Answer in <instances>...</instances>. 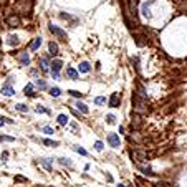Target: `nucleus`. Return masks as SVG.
<instances>
[{
  "label": "nucleus",
  "mask_w": 187,
  "mask_h": 187,
  "mask_svg": "<svg viewBox=\"0 0 187 187\" xmlns=\"http://www.w3.org/2000/svg\"><path fill=\"white\" fill-rule=\"evenodd\" d=\"M146 98L148 96H142V94H139L137 91L133 93L131 101H133V111L136 113V114H146V113H148V101H146Z\"/></svg>",
  "instance_id": "obj_1"
},
{
  "label": "nucleus",
  "mask_w": 187,
  "mask_h": 187,
  "mask_svg": "<svg viewBox=\"0 0 187 187\" xmlns=\"http://www.w3.org/2000/svg\"><path fill=\"white\" fill-rule=\"evenodd\" d=\"M48 30H50L51 35H55L58 40H61V42H66V40H68V35H66L65 30H61L60 27L53 25V23H50V25H48Z\"/></svg>",
  "instance_id": "obj_2"
},
{
  "label": "nucleus",
  "mask_w": 187,
  "mask_h": 187,
  "mask_svg": "<svg viewBox=\"0 0 187 187\" xmlns=\"http://www.w3.org/2000/svg\"><path fill=\"white\" fill-rule=\"evenodd\" d=\"M137 4H139L137 0H128V12H124V13H129L133 20L137 18Z\"/></svg>",
  "instance_id": "obj_3"
},
{
  "label": "nucleus",
  "mask_w": 187,
  "mask_h": 187,
  "mask_svg": "<svg viewBox=\"0 0 187 187\" xmlns=\"http://www.w3.org/2000/svg\"><path fill=\"white\" fill-rule=\"evenodd\" d=\"M129 154H131V159H134L136 162H146L148 161V154H146L144 151H137V149L133 151V149H131Z\"/></svg>",
  "instance_id": "obj_4"
},
{
  "label": "nucleus",
  "mask_w": 187,
  "mask_h": 187,
  "mask_svg": "<svg viewBox=\"0 0 187 187\" xmlns=\"http://www.w3.org/2000/svg\"><path fill=\"white\" fill-rule=\"evenodd\" d=\"M156 4V0H148L146 4H142V7H141V13L144 15L146 18H151V7Z\"/></svg>",
  "instance_id": "obj_5"
},
{
  "label": "nucleus",
  "mask_w": 187,
  "mask_h": 187,
  "mask_svg": "<svg viewBox=\"0 0 187 187\" xmlns=\"http://www.w3.org/2000/svg\"><path fill=\"white\" fill-rule=\"evenodd\" d=\"M7 25L12 27V28H18L22 25V20H20L18 15H10V17H7Z\"/></svg>",
  "instance_id": "obj_6"
},
{
  "label": "nucleus",
  "mask_w": 187,
  "mask_h": 187,
  "mask_svg": "<svg viewBox=\"0 0 187 187\" xmlns=\"http://www.w3.org/2000/svg\"><path fill=\"white\" fill-rule=\"evenodd\" d=\"M48 66H50V56H42L38 58V68L42 70L43 73H48Z\"/></svg>",
  "instance_id": "obj_7"
},
{
  "label": "nucleus",
  "mask_w": 187,
  "mask_h": 187,
  "mask_svg": "<svg viewBox=\"0 0 187 187\" xmlns=\"http://www.w3.org/2000/svg\"><path fill=\"white\" fill-rule=\"evenodd\" d=\"M106 139H108V142H109V146H111V148H119V146H121V141H119V136H118L116 133H109Z\"/></svg>",
  "instance_id": "obj_8"
},
{
  "label": "nucleus",
  "mask_w": 187,
  "mask_h": 187,
  "mask_svg": "<svg viewBox=\"0 0 187 187\" xmlns=\"http://www.w3.org/2000/svg\"><path fill=\"white\" fill-rule=\"evenodd\" d=\"M119 103H121V94H119V93H113V94H111V98L108 99L109 108H118Z\"/></svg>",
  "instance_id": "obj_9"
},
{
  "label": "nucleus",
  "mask_w": 187,
  "mask_h": 187,
  "mask_svg": "<svg viewBox=\"0 0 187 187\" xmlns=\"http://www.w3.org/2000/svg\"><path fill=\"white\" fill-rule=\"evenodd\" d=\"M17 58H18V61H20L23 66H28L30 65V56H28L27 51H20V53H17Z\"/></svg>",
  "instance_id": "obj_10"
},
{
  "label": "nucleus",
  "mask_w": 187,
  "mask_h": 187,
  "mask_svg": "<svg viewBox=\"0 0 187 187\" xmlns=\"http://www.w3.org/2000/svg\"><path fill=\"white\" fill-rule=\"evenodd\" d=\"M65 76H66V78H70V79H75V81L79 78L78 71H76L75 68H71V66H68V68H66V71H65Z\"/></svg>",
  "instance_id": "obj_11"
},
{
  "label": "nucleus",
  "mask_w": 187,
  "mask_h": 187,
  "mask_svg": "<svg viewBox=\"0 0 187 187\" xmlns=\"http://www.w3.org/2000/svg\"><path fill=\"white\" fill-rule=\"evenodd\" d=\"M50 66H51V71H58V73H60V70L63 68V61H61L60 58H55V60L50 63Z\"/></svg>",
  "instance_id": "obj_12"
},
{
  "label": "nucleus",
  "mask_w": 187,
  "mask_h": 187,
  "mask_svg": "<svg viewBox=\"0 0 187 187\" xmlns=\"http://www.w3.org/2000/svg\"><path fill=\"white\" fill-rule=\"evenodd\" d=\"M23 93H25V96H32V98L36 96V93H35V90H33V85H32V83H28V85L23 88Z\"/></svg>",
  "instance_id": "obj_13"
},
{
  "label": "nucleus",
  "mask_w": 187,
  "mask_h": 187,
  "mask_svg": "<svg viewBox=\"0 0 187 187\" xmlns=\"http://www.w3.org/2000/svg\"><path fill=\"white\" fill-rule=\"evenodd\" d=\"M0 93L4 94V96H13V94H15V90H13L12 86H8V85H4Z\"/></svg>",
  "instance_id": "obj_14"
},
{
  "label": "nucleus",
  "mask_w": 187,
  "mask_h": 187,
  "mask_svg": "<svg viewBox=\"0 0 187 187\" xmlns=\"http://www.w3.org/2000/svg\"><path fill=\"white\" fill-rule=\"evenodd\" d=\"M133 36H134V38H136V45H139V47H142V45H146V42H144V40H148V38H146V36H144V35H139V33H137V32H134V33H133Z\"/></svg>",
  "instance_id": "obj_15"
},
{
  "label": "nucleus",
  "mask_w": 187,
  "mask_h": 187,
  "mask_svg": "<svg viewBox=\"0 0 187 187\" xmlns=\"http://www.w3.org/2000/svg\"><path fill=\"white\" fill-rule=\"evenodd\" d=\"M7 43L10 45V47H17V45L20 43V40H18V36H17V35H8Z\"/></svg>",
  "instance_id": "obj_16"
},
{
  "label": "nucleus",
  "mask_w": 187,
  "mask_h": 187,
  "mask_svg": "<svg viewBox=\"0 0 187 187\" xmlns=\"http://www.w3.org/2000/svg\"><path fill=\"white\" fill-rule=\"evenodd\" d=\"M40 47H42V38H40V36H38V38H35L32 43H30V50H32V51H36Z\"/></svg>",
  "instance_id": "obj_17"
},
{
  "label": "nucleus",
  "mask_w": 187,
  "mask_h": 187,
  "mask_svg": "<svg viewBox=\"0 0 187 187\" xmlns=\"http://www.w3.org/2000/svg\"><path fill=\"white\" fill-rule=\"evenodd\" d=\"M90 71H91V65L88 63V61L79 63V73H90Z\"/></svg>",
  "instance_id": "obj_18"
},
{
  "label": "nucleus",
  "mask_w": 187,
  "mask_h": 187,
  "mask_svg": "<svg viewBox=\"0 0 187 187\" xmlns=\"http://www.w3.org/2000/svg\"><path fill=\"white\" fill-rule=\"evenodd\" d=\"M75 106H76V109H78V111L83 113V114H88V111H90V109H88V106L85 105V103H81V101H78Z\"/></svg>",
  "instance_id": "obj_19"
},
{
  "label": "nucleus",
  "mask_w": 187,
  "mask_h": 187,
  "mask_svg": "<svg viewBox=\"0 0 187 187\" xmlns=\"http://www.w3.org/2000/svg\"><path fill=\"white\" fill-rule=\"evenodd\" d=\"M40 164L43 165L47 171H51V169H53V164H51L50 159H45V157H43V159H40Z\"/></svg>",
  "instance_id": "obj_20"
},
{
  "label": "nucleus",
  "mask_w": 187,
  "mask_h": 187,
  "mask_svg": "<svg viewBox=\"0 0 187 187\" xmlns=\"http://www.w3.org/2000/svg\"><path fill=\"white\" fill-rule=\"evenodd\" d=\"M139 171L144 174V176H149V177H152V176H154L152 169H151V167H146V165H139Z\"/></svg>",
  "instance_id": "obj_21"
},
{
  "label": "nucleus",
  "mask_w": 187,
  "mask_h": 187,
  "mask_svg": "<svg viewBox=\"0 0 187 187\" xmlns=\"http://www.w3.org/2000/svg\"><path fill=\"white\" fill-rule=\"evenodd\" d=\"M35 86L36 88H38V90H47V81H45V79H42V78H38V79H36V81H35Z\"/></svg>",
  "instance_id": "obj_22"
},
{
  "label": "nucleus",
  "mask_w": 187,
  "mask_h": 187,
  "mask_svg": "<svg viewBox=\"0 0 187 187\" xmlns=\"http://www.w3.org/2000/svg\"><path fill=\"white\" fill-rule=\"evenodd\" d=\"M48 50H50L51 55H58V45L55 43V42H50V43H48Z\"/></svg>",
  "instance_id": "obj_23"
},
{
  "label": "nucleus",
  "mask_w": 187,
  "mask_h": 187,
  "mask_svg": "<svg viewBox=\"0 0 187 187\" xmlns=\"http://www.w3.org/2000/svg\"><path fill=\"white\" fill-rule=\"evenodd\" d=\"M50 94H51L53 98H58V96L61 94V90H60L58 86H51V88H50Z\"/></svg>",
  "instance_id": "obj_24"
},
{
  "label": "nucleus",
  "mask_w": 187,
  "mask_h": 187,
  "mask_svg": "<svg viewBox=\"0 0 187 187\" xmlns=\"http://www.w3.org/2000/svg\"><path fill=\"white\" fill-rule=\"evenodd\" d=\"M139 126H141V118L139 116H134V121L131 122V128L133 129H139Z\"/></svg>",
  "instance_id": "obj_25"
},
{
  "label": "nucleus",
  "mask_w": 187,
  "mask_h": 187,
  "mask_svg": "<svg viewBox=\"0 0 187 187\" xmlns=\"http://www.w3.org/2000/svg\"><path fill=\"white\" fill-rule=\"evenodd\" d=\"M15 109H17V111H20V113H28V106L23 105V103H18V105L15 106Z\"/></svg>",
  "instance_id": "obj_26"
},
{
  "label": "nucleus",
  "mask_w": 187,
  "mask_h": 187,
  "mask_svg": "<svg viewBox=\"0 0 187 187\" xmlns=\"http://www.w3.org/2000/svg\"><path fill=\"white\" fill-rule=\"evenodd\" d=\"M58 124H60V126H66V124H68V118H66L65 114H60L58 116Z\"/></svg>",
  "instance_id": "obj_27"
},
{
  "label": "nucleus",
  "mask_w": 187,
  "mask_h": 187,
  "mask_svg": "<svg viewBox=\"0 0 187 187\" xmlns=\"http://www.w3.org/2000/svg\"><path fill=\"white\" fill-rule=\"evenodd\" d=\"M15 137L12 136H5V134H0V142H13Z\"/></svg>",
  "instance_id": "obj_28"
},
{
  "label": "nucleus",
  "mask_w": 187,
  "mask_h": 187,
  "mask_svg": "<svg viewBox=\"0 0 187 187\" xmlns=\"http://www.w3.org/2000/svg\"><path fill=\"white\" fill-rule=\"evenodd\" d=\"M42 142H43V144H47L48 148H56V146H58V142H56V141H51V139H42Z\"/></svg>",
  "instance_id": "obj_29"
},
{
  "label": "nucleus",
  "mask_w": 187,
  "mask_h": 187,
  "mask_svg": "<svg viewBox=\"0 0 187 187\" xmlns=\"http://www.w3.org/2000/svg\"><path fill=\"white\" fill-rule=\"evenodd\" d=\"M94 105H98V106L106 105V98H105V96H98V98H94Z\"/></svg>",
  "instance_id": "obj_30"
},
{
  "label": "nucleus",
  "mask_w": 187,
  "mask_h": 187,
  "mask_svg": "<svg viewBox=\"0 0 187 187\" xmlns=\"http://www.w3.org/2000/svg\"><path fill=\"white\" fill-rule=\"evenodd\" d=\"M58 162H60L61 165H66V167H71V161L70 159H65V157H60L58 159Z\"/></svg>",
  "instance_id": "obj_31"
},
{
  "label": "nucleus",
  "mask_w": 187,
  "mask_h": 187,
  "mask_svg": "<svg viewBox=\"0 0 187 187\" xmlns=\"http://www.w3.org/2000/svg\"><path fill=\"white\" fill-rule=\"evenodd\" d=\"M35 111H36V113H45V114H51V111H50V109L43 108V106H36V108H35Z\"/></svg>",
  "instance_id": "obj_32"
},
{
  "label": "nucleus",
  "mask_w": 187,
  "mask_h": 187,
  "mask_svg": "<svg viewBox=\"0 0 187 187\" xmlns=\"http://www.w3.org/2000/svg\"><path fill=\"white\" fill-rule=\"evenodd\" d=\"M73 151H76V152H78V154H81V156H88L86 149H83V148H79V146H75V148H73Z\"/></svg>",
  "instance_id": "obj_33"
},
{
  "label": "nucleus",
  "mask_w": 187,
  "mask_h": 187,
  "mask_svg": "<svg viewBox=\"0 0 187 187\" xmlns=\"http://www.w3.org/2000/svg\"><path fill=\"white\" fill-rule=\"evenodd\" d=\"M68 93L75 98H83V93H79V91H76V90H68Z\"/></svg>",
  "instance_id": "obj_34"
},
{
  "label": "nucleus",
  "mask_w": 187,
  "mask_h": 187,
  "mask_svg": "<svg viewBox=\"0 0 187 187\" xmlns=\"http://www.w3.org/2000/svg\"><path fill=\"white\" fill-rule=\"evenodd\" d=\"M94 149L101 152L103 149H105V146H103V142H101V141H96V142H94Z\"/></svg>",
  "instance_id": "obj_35"
},
{
  "label": "nucleus",
  "mask_w": 187,
  "mask_h": 187,
  "mask_svg": "<svg viewBox=\"0 0 187 187\" xmlns=\"http://www.w3.org/2000/svg\"><path fill=\"white\" fill-rule=\"evenodd\" d=\"M106 121H108L109 124H114V122H116V116L114 114H108V116H106Z\"/></svg>",
  "instance_id": "obj_36"
},
{
  "label": "nucleus",
  "mask_w": 187,
  "mask_h": 187,
  "mask_svg": "<svg viewBox=\"0 0 187 187\" xmlns=\"http://www.w3.org/2000/svg\"><path fill=\"white\" fill-rule=\"evenodd\" d=\"M133 61H134V68H136V71H139V70H141V66H139V58L134 56V58H133Z\"/></svg>",
  "instance_id": "obj_37"
},
{
  "label": "nucleus",
  "mask_w": 187,
  "mask_h": 187,
  "mask_svg": "<svg viewBox=\"0 0 187 187\" xmlns=\"http://www.w3.org/2000/svg\"><path fill=\"white\" fill-rule=\"evenodd\" d=\"M43 133H45V134H53V133H55V131H53V129H51V128H50V126H45V128H43Z\"/></svg>",
  "instance_id": "obj_38"
},
{
  "label": "nucleus",
  "mask_w": 187,
  "mask_h": 187,
  "mask_svg": "<svg viewBox=\"0 0 187 187\" xmlns=\"http://www.w3.org/2000/svg\"><path fill=\"white\" fill-rule=\"evenodd\" d=\"M15 180H17V182H25L27 184V179H25V177H22V176H17V177H15Z\"/></svg>",
  "instance_id": "obj_39"
},
{
  "label": "nucleus",
  "mask_w": 187,
  "mask_h": 187,
  "mask_svg": "<svg viewBox=\"0 0 187 187\" xmlns=\"http://www.w3.org/2000/svg\"><path fill=\"white\" fill-rule=\"evenodd\" d=\"M13 81H15V78H13V76H8V78H7V83H5V85H8V86H10V85H12Z\"/></svg>",
  "instance_id": "obj_40"
},
{
  "label": "nucleus",
  "mask_w": 187,
  "mask_h": 187,
  "mask_svg": "<svg viewBox=\"0 0 187 187\" xmlns=\"http://www.w3.org/2000/svg\"><path fill=\"white\" fill-rule=\"evenodd\" d=\"M51 76H53L55 79H58V78H60V73H58V71H51Z\"/></svg>",
  "instance_id": "obj_41"
},
{
  "label": "nucleus",
  "mask_w": 187,
  "mask_h": 187,
  "mask_svg": "<svg viewBox=\"0 0 187 187\" xmlns=\"http://www.w3.org/2000/svg\"><path fill=\"white\" fill-rule=\"evenodd\" d=\"M5 121H7V118H4V116H0V126H4Z\"/></svg>",
  "instance_id": "obj_42"
},
{
  "label": "nucleus",
  "mask_w": 187,
  "mask_h": 187,
  "mask_svg": "<svg viewBox=\"0 0 187 187\" xmlns=\"http://www.w3.org/2000/svg\"><path fill=\"white\" fill-rule=\"evenodd\" d=\"M8 157V152L7 151H5V152H2V159H4V161H5V159H7Z\"/></svg>",
  "instance_id": "obj_43"
},
{
  "label": "nucleus",
  "mask_w": 187,
  "mask_h": 187,
  "mask_svg": "<svg viewBox=\"0 0 187 187\" xmlns=\"http://www.w3.org/2000/svg\"><path fill=\"white\" fill-rule=\"evenodd\" d=\"M106 179H108L109 182H113V176H111V174H106Z\"/></svg>",
  "instance_id": "obj_44"
},
{
  "label": "nucleus",
  "mask_w": 187,
  "mask_h": 187,
  "mask_svg": "<svg viewBox=\"0 0 187 187\" xmlns=\"http://www.w3.org/2000/svg\"><path fill=\"white\" fill-rule=\"evenodd\" d=\"M118 187H124V186H122V184H119V186H118Z\"/></svg>",
  "instance_id": "obj_45"
},
{
  "label": "nucleus",
  "mask_w": 187,
  "mask_h": 187,
  "mask_svg": "<svg viewBox=\"0 0 187 187\" xmlns=\"http://www.w3.org/2000/svg\"><path fill=\"white\" fill-rule=\"evenodd\" d=\"M36 187H42V186H36Z\"/></svg>",
  "instance_id": "obj_46"
},
{
  "label": "nucleus",
  "mask_w": 187,
  "mask_h": 187,
  "mask_svg": "<svg viewBox=\"0 0 187 187\" xmlns=\"http://www.w3.org/2000/svg\"><path fill=\"white\" fill-rule=\"evenodd\" d=\"M0 43H2V42H0Z\"/></svg>",
  "instance_id": "obj_47"
}]
</instances>
